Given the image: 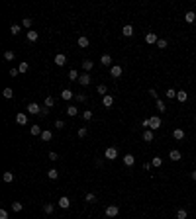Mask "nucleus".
Segmentation results:
<instances>
[{
	"label": "nucleus",
	"mask_w": 196,
	"mask_h": 219,
	"mask_svg": "<svg viewBox=\"0 0 196 219\" xmlns=\"http://www.w3.org/2000/svg\"><path fill=\"white\" fill-rule=\"evenodd\" d=\"M167 45H169V43H167V39H159V41H157V49H167Z\"/></svg>",
	"instance_id": "44"
},
{
	"label": "nucleus",
	"mask_w": 196,
	"mask_h": 219,
	"mask_svg": "<svg viewBox=\"0 0 196 219\" xmlns=\"http://www.w3.org/2000/svg\"><path fill=\"white\" fill-rule=\"evenodd\" d=\"M149 94H151V96L157 100V90H155V88H151V90H149Z\"/></svg>",
	"instance_id": "53"
},
{
	"label": "nucleus",
	"mask_w": 196,
	"mask_h": 219,
	"mask_svg": "<svg viewBox=\"0 0 196 219\" xmlns=\"http://www.w3.org/2000/svg\"><path fill=\"white\" fill-rule=\"evenodd\" d=\"M143 141H145V143H151V141H153V131H151V129H147V131L143 133Z\"/></svg>",
	"instance_id": "28"
},
{
	"label": "nucleus",
	"mask_w": 196,
	"mask_h": 219,
	"mask_svg": "<svg viewBox=\"0 0 196 219\" xmlns=\"http://www.w3.org/2000/svg\"><path fill=\"white\" fill-rule=\"evenodd\" d=\"M30 133H32V135H41V133H43V131H41V127H39V125H32Z\"/></svg>",
	"instance_id": "36"
},
{
	"label": "nucleus",
	"mask_w": 196,
	"mask_h": 219,
	"mask_svg": "<svg viewBox=\"0 0 196 219\" xmlns=\"http://www.w3.org/2000/svg\"><path fill=\"white\" fill-rule=\"evenodd\" d=\"M53 209H55V205H53V204H43V211L47 213V215H51Z\"/></svg>",
	"instance_id": "31"
},
{
	"label": "nucleus",
	"mask_w": 196,
	"mask_h": 219,
	"mask_svg": "<svg viewBox=\"0 0 196 219\" xmlns=\"http://www.w3.org/2000/svg\"><path fill=\"white\" fill-rule=\"evenodd\" d=\"M0 219H8V211L6 209H0Z\"/></svg>",
	"instance_id": "51"
},
{
	"label": "nucleus",
	"mask_w": 196,
	"mask_h": 219,
	"mask_svg": "<svg viewBox=\"0 0 196 219\" xmlns=\"http://www.w3.org/2000/svg\"><path fill=\"white\" fill-rule=\"evenodd\" d=\"M169 159H171V160H174V163H177V160H181V159H182L181 151H177V149H173V151L169 153Z\"/></svg>",
	"instance_id": "12"
},
{
	"label": "nucleus",
	"mask_w": 196,
	"mask_h": 219,
	"mask_svg": "<svg viewBox=\"0 0 196 219\" xmlns=\"http://www.w3.org/2000/svg\"><path fill=\"white\" fill-rule=\"evenodd\" d=\"M149 123H151V125H149V129H151V131L159 129V127H161V118H159V115H153V118H149Z\"/></svg>",
	"instance_id": "4"
},
{
	"label": "nucleus",
	"mask_w": 196,
	"mask_h": 219,
	"mask_svg": "<svg viewBox=\"0 0 196 219\" xmlns=\"http://www.w3.org/2000/svg\"><path fill=\"white\" fill-rule=\"evenodd\" d=\"M78 82H81L82 86H88L90 84V72H82L81 78H78Z\"/></svg>",
	"instance_id": "10"
},
{
	"label": "nucleus",
	"mask_w": 196,
	"mask_h": 219,
	"mask_svg": "<svg viewBox=\"0 0 196 219\" xmlns=\"http://www.w3.org/2000/svg\"><path fill=\"white\" fill-rule=\"evenodd\" d=\"M53 139V133L49 129H43V133H41V141H51Z\"/></svg>",
	"instance_id": "22"
},
{
	"label": "nucleus",
	"mask_w": 196,
	"mask_h": 219,
	"mask_svg": "<svg viewBox=\"0 0 196 219\" xmlns=\"http://www.w3.org/2000/svg\"><path fill=\"white\" fill-rule=\"evenodd\" d=\"M39 39V34H37V31H28V41H32V43H35V41Z\"/></svg>",
	"instance_id": "19"
},
{
	"label": "nucleus",
	"mask_w": 196,
	"mask_h": 219,
	"mask_svg": "<svg viewBox=\"0 0 196 219\" xmlns=\"http://www.w3.org/2000/svg\"><path fill=\"white\" fill-rule=\"evenodd\" d=\"M69 78H71V80H78V78H81V74H78L77 69H71V71H69Z\"/></svg>",
	"instance_id": "26"
},
{
	"label": "nucleus",
	"mask_w": 196,
	"mask_h": 219,
	"mask_svg": "<svg viewBox=\"0 0 196 219\" xmlns=\"http://www.w3.org/2000/svg\"><path fill=\"white\" fill-rule=\"evenodd\" d=\"M82 118H85L86 121H88V119H92V110H85V111H82Z\"/></svg>",
	"instance_id": "45"
},
{
	"label": "nucleus",
	"mask_w": 196,
	"mask_h": 219,
	"mask_svg": "<svg viewBox=\"0 0 196 219\" xmlns=\"http://www.w3.org/2000/svg\"><path fill=\"white\" fill-rule=\"evenodd\" d=\"M133 163H135V156L133 155H126L124 156V164H126V166H133Z\"/></svg>",
	"instance_id": "18"
},
{
	"label": "nucleus",
	"mask_w": 196,
	"mask_h": 219,
	"mask_svg": "<svg viewBox=\"0 0 196 219\" xmlns=\"http://www.w3.org/2000/svg\"><path fill=\"white\" fill-rule=\"evenodd\" d=\"M190 176H192V180H196V170H192V174H190Z\"/></svg>",
	"instance_id": "54"
},
{
	"label": "nucleus",
	"mask_w": 196,
	"mask_h": 219,
	"mask_svg": "<svg viewBox=\"0 0 196 219\" xmlns=\"http://www.w3.org/2000/svg\"><path fill=\"white\" fill-rule=\"evenodd\" d=\"M14 178H16V176H14V172H4V174H2V180H4L6 184L14 182Z\"/></svg>",
	"instance_id": "17"
},
{
	"label": "nucleus",
	"mask_w": 196,
	"mask_h": 219,
	"mask_svg": "<svg viewBox=\"0 0 196 219\" xmlns=\"http://www.w3.org/2000/svg\"><path fill=\"white\" fill-rule=\"evenodd\" d=\"M65 111H67V115H71V118H75V115L78 114V110L75 108V106H67V110H65Z\"/></svg>",
	"instance_id": "27"
},
{
	"label": "nucleus",
	"mask_w": 196,
	"mask_h": 219,
	"mask_svg": "<svg viewBox=\"0 0 196 219\" xmlns=\"http://www.w3.org/2000/svg\"><path fill=\"white\" fill-rule=\"evenodd\" d=\"M24 209V205L20 204V201H14V204H12V211H16V213H20Z\"/></svg>",
	"instance_id": "34"
},
{
	"label": "nucleus",
	"mask_w": 196,
	"mask_h": 219,
	"mask_svg": "<svg viewBox=\"0 0 196 219\" xmlns=\"http://www.w3.org/2000/svg\"><path fill=\"white\" fill-rule=\"evenodd\" d=\"M104 156H106L108 160H116L118 159V149L116 147H108L106 151H104Z\"/></svg>",
	"instance_id": "2"
},
{
	"label": "nucleus",
	"mask_w": 196,
	"mask_h": 219,
	"mask_svg": "<svg viewBox=\"0 0 196 219\" xmlns=\"http://www.w3.org/2000/svg\"><path fill=\"white\" fill-rule=\"evenodd\" d=\"M61 98H63V100H73L75 92H73V90H69V88H65L63 92H61Z\"/></svg>",
	"instance_id": "13"
},
{
	"label": "nucleus",
	"mask_w": 196,
	"mask_h": 219,
	"mask_svg": "<svg viewBox=\"0 0 196 219\" xmlns=\"http://www.w3.org/2000/svg\"><path fill=\"white\" fill-rule=\"evenodd\" d=\"M49 160H53V163H55V160H59V155H57L55 151H51V153H49Z\"/></svg>",
	"instance_id": "48"
},
{
	"label": "nucleus",
	"mask_w": 196,
	"mask_h": 219,
	"mask_svg": "<svg viewBox=\"0 0 196 219\" xmlns=\"http://www.w3.org/2000/svg\"><path fill=\"white\" fill-rule=\"evenodd\" d=\"M75 100H78V102H86V96H85V94H75Z\"/></svg>",
	"instance_id": "49"
},
{
	"label": "nucleus",
	"mask_w": 196,
	"mask_h": 219,
	"mask_svg": "<svg viewBox=\"0 0 196 219\" xmlns=\"http://www.w3.org/2000/svg\"><path fill=\"white\" fill-rule=\"evenodd\" d=\"M16 121H18L20 125H26V123H28V115L26 114H18V115H16Z\"/></svg>",
	"instance_id": "21"
},
{
	"label": "nucleus",
	"mask_w": 196,
	"mask_h": 219,
	"mask_svg": "<svg viewBox=\"0 0 196 219\" xmlns=\"http://www.w3.org/2000/svg\"><path fill=\"white\" fill-rule=\"evenodd\" d=\"M86 135H88V129H86V127H81V129H78V137H81V139H85Z\"/></svg>",
	"instance_id": "46"
},
{
	"label": "nucleus",
	"mask_w": 196,
	"mask_h": 219,
	"mask_svg": "<svg viewBox=\"0 0 196 219\" xmlns=\"http://www.w3.org/2000/svg\"><path fill=\"white\" fill-rule=\"evenodd\" d=\"M53 104H55L53 96H47V98H45V108H53Z\"/></svg>",
	"instance_id": "41"
},
{
	"label": "nucleus",
	"mask_w": 196,
	"mask_h": 219,
	"mask_svg": "<svg viewBox=\"0 0 196 219\" xmlns=\"http://www.w3.org/2000/svg\"><path fill=\"white\" fill-rule=\"evenodd\" d=\"M122 35L131 37V35H133V26H130V24H128V26H124V27H122Z\"/></svg>",
	"instance_id": "16"
},
{
	"label": "nucleus",
	"mask_w": 196,
	"mask_h": 219,
	"mask_svg": "<svg viewBox=\"0 0 196 219\" xmlns=\"http://www.w3.org/2000/svg\"><path fill=\"white\" fill-rule=\"evenodd\" d=\"M4 59H6V61H14L16 59V53L14 51H6V53H4Z\"/></svg>",
	"instance_id": "39"
},
{
	"label": "nucleus",
	"mask_w": 196,
	"mask_h": 219,
	"mask_svg": "<svg viewBox=\"0 0 196 219\" xmlns=\"http://www.w3.org/2000/svg\"><path fill=\"white\" fill-rule=\"evenodd\" d=\"M69 205H71V200H69V198H67V196L59 198V208H61V209H67V208H69Z\"/></svg>",
	"instance_id": "14"
},
{
	"label": "nucleus",
	"mask_w": 196,
	"mask_h": 219,
	"mask_svg": "<svg viewBox=\"0 0 196 219\" xmlns=\"http://www.w3.org/2000/svg\"><path fill=\"white\" fill-rule=\"evenodd\" d=\"M47 176H49L51 180H57V178H59V170H57V168H51V170L47 172Z\"/></svg>",
	"instance_id": "30"
},
{
	"label": "nucleus",
	"mask_w": 196,
	"mask_h": 219,
	"mask_svg": "<svg viewBox=\"0 0 196 219\" xmlns=\"http://www.w3.org/2000/svg\"><path fill=\"white\" fill-rule=\"evenodd\" d=\"M2 96L6 98V100H12V98H14V92H12V88H4V90H2Z\"/></svg>",
	"instance_id": "25"
},
{
	"label": "nucleus",
	"mask_w": 196,
	"mask_h": 219,
	"mask_svg": "<svg viewBox=\"0 0 196 219\" xmlns=\"http://www.w3.org/2000/svg\"><path fill=\"white\" fill-rule=\"evenodd\" d=\"M194 121H196V115H194Z\"/></svg>",
	"instance_id": "55"
},
{
	"label": "nucleus",
	"mask_w": 196,
	"mask_h": 219,
	"mask_svg": "<svg viewBox=\"0 0 196 219\" xmlns=\"http://www.w3.org/2000/svg\"><path fill=\"white\" fill-rule=\"evenodd\" d=\"M53 61H55V65H57V67H63V65L67 63V57L63 55V53H57V55H55V59H53Z\"/></svg>",
	"instance_id": "7"
},
{
	"label": "nucleus",
	"mask_w": 196,
	"mask_h": 219,
	"mask_svg": "<svg viewBox=\"0 0 196 219\" xmlns=\"http://www.w3.org/2000/svg\"><path fill=\"white\" fill-rule=\"evenodd\" d=\"M53 125H55L57 129H63V127H65V121H63V119H57V121L53 123Z\"/></svg>",
	"instance_id": "47"
},
{
	"label": "nucleus",
	"mask_w": 196,
	"mask_h": 219,
	"mask_svg": "<svg viewBox=\"0 0 196 219\" xmlns=\"http://www.w3.org/2000/svg\"><path fill=\"white\" fill-rule=\"evenodd\" d=\"M167 98H169V100H171V98H177V90H173V88H167Z\"/></svg>",
	"instance_id": "42"
},
{
	"label": "nucleus",
	"mask_w": 196,
	"mask_h": 219,
	"mask_svg": "<svg viewBox=\"0 0 196 219\" xmlns=\"http://www.w3.org/2000/svg\"><path fill=\"white\" fill-rule=\"evenodd\" d=\"M32 24H33V22H32V18H24V20H22V26H24V27H26V30H28V31H30V27H32Z\"/></svg>",
	"instance_id": "35"
},
{
	"label": "nucleus",
	"mask_w": 196,
	"mask_h": 219,
	"mask_svg": "<svg viewBox=\"0 0 196 219\" xmlns=\"http://www.w3.org/2000/svg\"><path fill=\"white\" fill-rule=\"evenodd\" d=\"M18 74H20L18 69H10V76H12V78H14V76H18Z\"/></svg>",
	"instance_id": "50"
},
{
	"label": "nucleus",
	"mask_w": 196,
	"mask_h": 219,
	"mask_svg": "<svg viewBox=\"0 0 196 219\" xmlns=\"http://www.w3.org/2000/svg\"><path fill=\"white\" fill-rule=\"evenodd\" d=\"M112 104H114V96H112V94H106V96L102 98V106L104 108H110Z\"/></svg>",
	"instance_id": "8"
},
{
	"label": "nucleus",
	"mask_w": 196,
	"mask_h": 219,
	"mask_svg": "<svg viewBox=\"0 0 196 219\" xmlns=\"http://www.w3.org/2000/svg\"><path fill=\"white\" fill-rule=\"evenodd\" d=\"M10 31H12V35H18L20 31H22V26H18V24H14V26L10 27Z\"/></svg>",
	"instance_id": "38"
},
{
	"label": "nucleus",
	"mask_w": 196,
	"mask_h": 219,
	"mask_svg": "<svg viewBox=\"0 0 196 219\" xmlns=\"http://www.w3.org/2000/svg\"><path fill=\"white\" fill-rule=\"evenodd\" d=\"M77 45H78V47H81V49H86V47H88V45H90V41H88V37H85V35H81V37H78V41H77Z\"/></svg>",
	"instance_id": "9"
},
{
	"label": "nucleus",
	"mask_w": 196,
	"mask_h": 219,
	"mask_svg": "<svg viewBox=\"0 0 196 219\" xmlns=\"http://www.w3.org/2000/svg\"><path fill=\"white\" fill-rule=\"evenodd\" d=\"M145 41H147L149 45H157L159 37H157V34H155V31H147V34H145Z\"/></svg>",
	"instance_id": "5"
},
{
	"label": "nucleus",
	"mask_w": 196,
	"mask_h": 219,
	"mask_svg": "<svg viewBox=\"0 0 196 219\" xmlns=\"http://www.w3.org/2000/svg\"><path fill=\"white\" fill-rule=\"evenodd\" d=\"M28 114L39 115V114H41V106H39V104H35V102H30V104H28Z\"/></svg>",
	"instance_id": "3"
},
{
	"label": "nucleus",
	"mask_w": 196,
	"mask_h": 219,
	"mask_svg": "<svg viewBox=\"0 0 196 219\" xmlns=\"http://www.w3.org/2000/svg\"><path fill=\"white\" fill-rule=\"evenodd\" d=\"M120 213V208L116 204H110V205H106V209H104V215H106L108 219H114L116 215Z\"/></svg>",
	"instance_id": "1"
},
{
	"label": "nucleus",
	"mask_w": 196,
	"mask_h": 219,
	"mask_svg": "<svg viewBox=\"0 0 196 219\" xmlns=\"http://www.w3.org/2000/svg\"><path fill=\"white\" fill-rule=\"evenodd\" d=\"M28 69H30V65H28V63H20L18 65V71L20 72H28Z\"/></svg>",
	"instance_id": "43"
},
{
	"label": "nucleus",
	"mask_w": 196,
	"mask_h": 219,
	"mask_svg": "<svg viewBox=\"0 0 196 219\" xmlns=\"http://www.w3.org/2000/svg\"><path fill=\"white\" fill-rule=\"evenodd\" d=\"M85 200H86V204H94V201H96V194L88 192V194L85 196Z\"/></svg>",
	"instance_id": "29"
},
{
	"label": "nucleus",
	"mask_w": 196,
	"mask_h": 219,
	"mask_svg": "<svg viewBox=\"0 0 196 219\" xmlns=\"http://www.w3.org/2000/svg\"><path fill=\"white\" fill-rule=\"evenodd\" d=\"M100 63H102L104 67H112V57L106 53V55H102V57H100Z\"/></svg>",
	"instance_id": "15"
},
{
	"label": "nucleus",
	"mask_w": 196,
	"mask_h": 219,
	"mask_svg": "<svg viewBox=\"0 0 196 219\" xmlns=\"http://www.w3.org/2000/svg\"><path fill=\"white\" fill-rule=\"evenodd\" d=\"M39 115H41V118H45V115H49V110H47V108H41V114H39Z\"/></svg>",
	"instance_id": "52"
},
{
	"label": "nucleus",
	"mask_w": 196,
	"mask_h": 219,
	"mask_svg": "<svg viewBox=\"0 0 196 219\" xmlns=\"http://www.w3.org/2000/svg\"><path fill=\"white\" fill-rule=\"evenodd\" d=\"M188 217V213H186V209H177V219H186Z\"/></svg>",
	"instance_id": "32"
},
{
	"label": "nucleus",
	"mask_w": 196,
	"mask_h": 219,
	"mask_svg": "<svg viewBox=\"0 0 196 219\" xmlns=\"http://www.w3.org/2000/svg\"><path fill=\"white\" fill-rule=\"evenodd\" d=\"M194 20H196V14H194V12H186V14H184V22L186 24H192Z\"/></svg>",
	"instance_id": "24"
},
{
	"label": "nucleus",
	"mask_w": 196,
	"mask_h": 219,
	"mask_svg": "<svg viewBox=\"0 0 196 219\" xmlns=\"http://www.w3.org/2000/svg\"><path fill=\"white\" fill-rule=\"evenodd\" d=\"M110 74H112V78H120L122 76V67H120V65H112L110 67Z\"/></svg>",
	"instance_id": "6"
},
{
	"label": "nucleus",
	"mask_w": 196,
	"mask_h": 219,
	"mask_svg": "<svg viewBox=\"0 0 196 219\" xmlns=\"http://www.w3.org/2000/svg\"><path fill=\"white\" fill-rule=\"evenodd\" d=\"M96 90H98V94H102V98H104V96L108 94V88H106V84H98V88H96Z\"/></svg>",
	"instance_id": "37"
},
{
	"label": "nucleus",
	"mask_w": 196,
	"mask_h": 219,
	"mask_svg": "<svg viewBox=\"0 0 196 219\" xmlns=\"http://www.w3.org/2000/svg\"><path fill=\"white\" fill-rule=\"evenodd\" d=\"M177 100L178 102H186V100H188V94H186L184 90H178V92H177Z\"/></svg>",
	"instance_id": "20"
},
{
	"label": "nucleus",
	"mask_w": 196,
	"mask_h": 219,
	"mask_svg": "<svg viewBox=\"0 0 196 219\" xmlns=\"http://www.w3.org/2000/svg\"><path fill=\"white\" fill-rule=\"evenodd\" d=\"M157 110L163 114V111H167V106H165V102L163 100H157Z\"/></svg>",
	"instance_id": "40"
},
{
	"label": "nucleus",
	"mask_w": 196,
	"mask_h": 219,
	"mask_svg": "<svg viewBox=\"0 0 196 219\" xmlns=\"http://www.w3.org/2000/svg\"><path fill=\"white\" fill-rule=\"evenodd\" d=\"M161 164H163V159L161 156H153V163H151V166H155V168H159Z\"/></svg>",
	"instance_id": "33"
},
{
	"label": "nucleus",
	"mask_w": 196,
	"mask_h": 219,
	"mask_svg": "<svg viewBox=\"0 0 196 219\" xmlns=\"http://www.w3.org/2000/svg\"><path fill=\"white\" fill-rule=\"evenodd\" d=\"M173 137L177 139V141H182V139H184V131H182V129H174L173 131Z\"/></svg>",
	"instance_id": "23"
},
{
	"label": "nucleus",
	"mask_w": 196,
	"mask_h": 219,
	"mask_svg": "<svg viewBox=\"0 0 196 219\" xmlns=\"http://www.w3.org/2000/svg\"><path fill=\"white\" fill-rule=\"evenodd\" d=\"M92 67H94V63L90 59H85V61H82V71H85V72H90V71H92Z\"/></svg>",
	"instance_id": "11"
}]
</instances>
